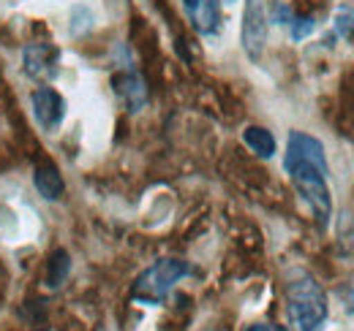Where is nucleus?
Returning a JSON list of instances; mask_svg holds the SVG:
<instances>
[{
	"mask_svg": "<svg viewBox=\"0 0 354 331\" xmlns=\"http://www.w3.org/2000/svg\"><path fill=\"white\" fill-rule=\"evenodd\" d=\"M283 168L292 179L295 190L306 199L316 223L322 228H327V223L333 217V199H330V188H327L330 166H327V155H324L322 141L310 133L292 130L289 141H286Z\"/></svg>",
	"mask_w": 354,
	"mask_h": 331,
	"instance_id": "f257e3e1",
	"label": "nucleus"
},
{
	"mask_svg": "<svg viewBox=\"0 0 354 331\" xmlns=\"http://www.w3.org/2000/svg\"><path fill=\"white\" fill-rule=\"evenodd\" d=\"M286 310L295 331H322L327 323V296L308 272H295L286 283Z\"/></svg>",
	"mask_w": 354,
	"mask_h": 331,
	"instance_id": "f03ea898",
	"label": "nucleus"
},
{
	"mask_svg": "<svg viewBox=\"0 0 354 331\" xmlns=\"http://www.w3.org/2000/svg\"><path fill=\"white\" fill-rule=\"evenodd\" d=\"M185 274H191V266L180 258H161L156 261L150 269H145L136 283L131 288V296L136 301H145V304H161L172 288L175 283H180Z\"/></svg>",
	"mask_w": 354,
	"mask_h": 331,
	"instance_id": "7ed1b4c3",
	"label": "nucleus"
},
{
	"mask_svg": "<svg viewBox=\"0 0 354 331\" xmlns=\"http://www.w3.org/2000/svg\"><path fill=\"white\" fill-rule=\"evenodd\" d=\"M267 19L265 3L262 0H245V14H243V49L251 60H259L267 43Z\"/></svg>",
	"mask_w": 354,
	"mask_h": 331,
	"instance_id": "20e7f679",
	"label": "nucleus"
},
{
	"mask_svg": "<svg viewBox=\"0 0 354 331\" xmlns=\"http://www.w3.org/2000/svg\"><path fill=\"white\" fill-rule=\"evenodd\" d=\"M22 63H25V74L28 77H33L39 82H49L57 74V49L44 41L28 43L25 54H22Z\"/></svg>",
	"mask_w": 354,
	"mask_h": 331,
	"instance_id": "39448f33",
	"label": "nucleus"
},
{
	"mask_svg": "<svg viewBox=\"0 0 354 331\" xmlns=\"http://www.w3.org/2000/svg\"><path fill=\"white\" fill-rule=\"evenodd\" d=\"M33 117L44 130H55L66 117V101L55 87H39L33 92Z\"/></svg>",
	"mask_w": 354,
	"mask_h": 331,
	"instance_id": "423d86ee",
	"label": "nucleus"
},
{
	"mask_svg": "<svg viewBox=\"0 0 354 331\" xmlns=\"http://www.w3.org/2000/svg\"><path fill=\"white\" fill-rule=\"evenodd\" d=\"M185 14L191 19V25L205 33V36H216L221 30V8L216 0H183Z\"/></svg>",
	"mask_w": 354,
	"mask_h": 331,
	"instance_id": "0eeeda50",
	"label": "nucleus"
},
{
	"mask_svg": "<svg viewBox=\"0 0 354 331\" xmlns=\"http://www.w3.org/2000/svg\"><path fill=\"white\" fill-rule=\"evenodd\" d=\"M33 182H36L39 196H44L46 201H57L66 193V182H63L57 166L52 163L49 158H39L36 171H33Z\"/></svg>",
	"mask_w": 354,
	"mask_h": 331,
	"instance_id": "6e6552de",
	"label": "nucleus"
},
{
	"mask_svg": "<svg viewBox=\"0 0 354 331\" xmlns=\"http://www.w3.org/2000/svg\"><path fill=\"white\" fill-rule=\"evenodd\" d=\"M131 41H133V46H136V52H139V57H142L147 66H156V63H158V54H161V49H158V36H156V30L150 28V22H145L139 14L131 17Z\"/></svg>",
	"mask_w": 354,
	"mask_h": 331,
	"instance_id": "1a4fd4ad",
	"label": "nucleus"
},
{
	"mask_svg": "<svg viewBox=\"0 0 354 331\" xmlns=\"http://www.w3.org/2000/svg\"><path fill=\"white\" fill-rule=\"evenodd\" d=\"M115 90L118 95L126 101V106L131 112H139L147 103V82L136 74V71H126L120 77H115Z\"/></svg>",
	"mask_w": 354,
	"mask_h": 331,
	"instance_id": "9d476101",
	"label": "nucleus"
},
{
	"mask_svg": "<svg viewBox=\"0 0 354 331\" xmlns=\"http://www.w3.org/2000/svg\"><path fill=\"white\" fill-rule=\"evenodd\" d=\"M243 141L259 158H272V152H275V139H272V133L267 128H262V125H248L243 130Z\"/></svg>",
	"mask_w": 354,
	"mask_h": 331,
	"instance_id": "9b49d317",
	"label": "nucleus"
},
{
	"mask_svg": "<svg viewBox=\"0 0 354 331\" xmlns=\"http://www.w3.org/2000/svg\"><path fill=\"white\" fill-rule=\"evenodd\" d=\"M68 272H71V255L66 252V250H55L52 255H49V261H46V285L49 288H57V285H63L66 283V277H68Z\"/></svg>",
	"mask_w": 354,
	"mask_h": 331,
	"instance_id": "f8f14e48",
	"label": "nucleus"
},
{
	"mask_svg": "<svg viewBox=\"0 0 354 331\" xmlns=\"http://www.w3.org/2000/svg\"><path fill=\"white\" fill-rule=\"evenodd\" d=\"M289 25H292V39H295V41H303L306 36L313 33V28H316V17H313V14H295Z\"/></svg>",
	"mask_w": 354,
	"mask_h": 331,
	"instance_id": "ddd939ff",
	"label": "nucleus"
},
{
	"mask_svg": "<svg viewBox=\"0 0 354 331\" xmlns=\"http://www.w3.org/2000/svg\"><path fill=\"white\" fill-rule=\"evenodd\" d=\"M352 30H354V17H352V11H341L338 14V33L341 36H352Z\"/></svg>",
	"mask_w": 354,
	"mask_h": 331,
	"instance_id": "4468645a",
	"label": "nucleus"
},
{
	"mask_svg": "<svg viewBox=\"0 0 354 331\" xmlns=\"http://www.w3.org/2000/svg\"><path fill=\"white\" fill-rule=\"evenodd\" d=\"M153 6L167 17V22H169V28H177V17H175V11L169 8V3L167 0H153Z\"/></svg>",
	"mask_w": 354,
	"mask_h": 331,
	"instance_id": "2eb2a0df",
	"label": "nucleus"
},
{
	"mask_svg": "<svg viewBox=\"0 0 354 331\" xmlns=\"http://www.w3.org/2000/svg\"><path fill=\"white\" fill-rule=\"evenodd\" d=\"M248 331H281L278 326H270V323H254Z\"/></svg>",
	"mask_w": 354,
	"mask_h": 331,
	"instance_id": "dca6fc26",
	"label": "nucleus"
},
{
	"mask_svg": "<svg viewBox=\"0 0 354 331\" xmlns=\"http://www.w3.org/2000/svg\"><path fill=\"white\" fill-rule=\"evenodd\" d=\"M223 3H237V0H223Z\"/></svg>",
	"mask_w": 354,
	"mask_h": 331,
	"instance_id": "f3484780",
	"label": "nucleus"
}]
</instances>
